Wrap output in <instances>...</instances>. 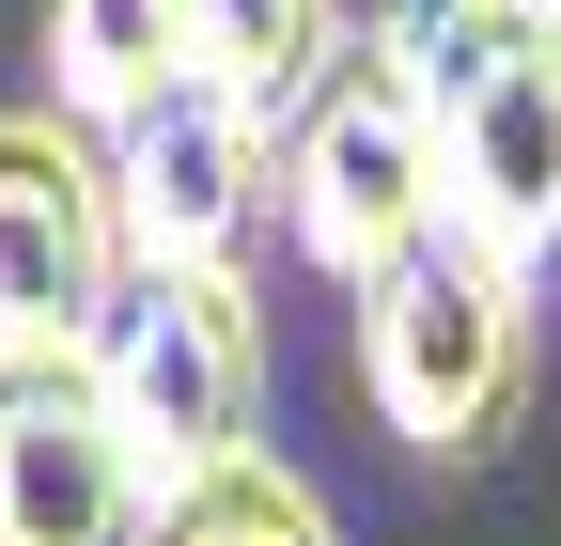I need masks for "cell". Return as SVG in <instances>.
I'll return each instance as SVG.
<instances>
[{"label":"cell","mask_w":561,"mask_h":546,"mask_svg":"<svg viewBox=\"0 0 561 546\" xmlns=\"http://www.w3.org/2000/svg\"><path fill=\"white\" fill-rule=\"evenodd\" d=\"M265 125H280V250L312 282L359 297V282H390L437 235V110H421V79L375 32H343Z\"/></svg>","instance_id":"cell-3"},{"label":"cell","mask_w":561,"mask_h":546,"mask_svg":"<svg viewBox=\"0 0 561 546\" xmlns=\"http://www.w3.org/2000/svg\"><path fill=\"white\" fill-rule=\"evenodd\" d=\"M157 485L110 422L94 360H16L0 375V546H140Z\"/></svg>","instance_id":"cell-7"},{"label":"cell","mask_w":561,"mask_h":546,"mask_svg":"<svg viewBox=\"0 0 561 546\" xmlns=\"http://www.w3.org/2000/svg\"><path fill=\"white\" fill-rule=\"evenodd\" d=\"M79 360H94L157 500L265 453V297H250V265H125V297L94 312Z\"/></svg>","instance_id":"cell-4"},{"label":"cell","mask_w":561,"mask_h":546,"mask_svg":"<svg viewBox=\"0 0 561 546\" xmlns=\"http://www.w3.org/2000/svg\"><path fill=\"white\" fill-rule=\"evenodd\" d=\"M328 47H343V0H187V79L234 110H280Z\"/></svg>","instance_id":"cell-9"},{"label":"cell","mask_w":561,"mask_h":546,"mask_svg":"<svg viewBox=\"0 0 561 546\" xmlns=\"http://www.w3.org/2000/svg\"><path fill=\"white\" fill-rule=\"evenodd\" d=\"M172 94H187V0H47V110L125 141Z\"/></svg>","instance_id":"cell-8"},{"label":"cell","mask_w":561,"mask_h":546,"mask_svg":"<svg viewBox=\"0 0 561 546\" xmlns=\"http://www.w3.org/2000/svg\"><path fill=\"white\" fill-rule=\"evenodd\" d=\"M140 546H343V531L312 500V468L234 453V468H203V485H172L157 515H140Z\"/></svg>","instance_id":"cell-10"},{"label":"cell","mask_w":561,"mask_h":546,"mask_svg":"<svg viewBox=\"0 0 561 546\" xmlns=\"http://www.w3.org/2000/svg\"><path fill=\"white\" fill-rule=\"evenodd\" d=\"M125 297V187L79 110H0V375L79 360L94 312Z\"/></svg>","instance_id":"cell-5"},{"label":"cell","mask_w":561,"mask_h":546,"mask_svg":"<svg viewBox=\"0 0 561 546\" xmlns=\"http://www.w3.org/2000/svg\"><path fill=\"white\" fill-rule=\"evenodd\" d=\"M359 406L421 468H483L530 406V265L421 235L390 282H359Z\"/></svg>","instance_id":"cell-2"},{"label":"cell","mask_w":561,"mask_h":546,"mask_svg":"<svg viewBox=\"0 0 561 546\" xmlns=\"http://www.w3.org/2000/svg\"><path fill=\"white\" fill-rule=\"evenodd\" d=\"M110 187H125V265H250L280 235V125L187 79L110 141Z\"/></svg>","instance_id":"cell-6"},{"label":"cell","mask_w":561,"mask_h":546,"mask_svg":"<svg viewBox=\"0 0 561 546\" xmlns=\"http://www.w3.org/2000/svg\"><path fill=\"white\" fill-rule=\"evenodd\" d=\"M375 47L437 110V235L561 265V16L546 0H375Z\"/></svg>","instance_id":"cell-1"},{"label":"cell","mask_w":561,"mask_h":546,"mask_svg":"<svg viewBox=\"0 0 561 546\" xmlns=\"http://www.w3.org/2000/svg\"><path fill=\"white\" fill-rule=\"evenodd\" d=\"M546 16H561V0H546Z\"/></svg>","instance_id":"cell-11"}]
</instances>
